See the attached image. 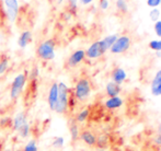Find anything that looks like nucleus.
<instances>
[{
  "instance_id": "nucleus-5",
  "label": "nucleus",
  "mask_w": 161,
  "mask_h": 151,
  "mask_svg": "<svg viewBox=\"0 0 161 151\" xmlns=\"http://www.w3.org/2000/svg\"><path fill=\"white\" fill-rule=\"evenodd\" d=\"M131 46V38L129 35H121L117 37V40H115V43L112 45V47L110 48L111 54L114 55H121L124 54L130 48Z\"/></svg>"
},
{
  "instance_id": "nucleus-15",
  "label": "nucleus",
  "mask_w": 161,
  "mask_h": 151,
  "mask_svg": "<svg viewBox=\"0 0 161 151\" xmlns=\"http://www.w3.org/2000/svg\"><path fill=\"white\" fill-rule=\"evenodd\" d=\"M25 123H28V115H26V113H24V112H19V113L15 114L11 126H12V129L14 132H18V129Z\"/></svg>"
},
{
  "instance_id": "nucleus-25",
  "label": "nucleus",
  "mask_w": 161,
  "mask_h": 151,
  "mask_svg": "<svg viewBox=\"0 0 161 151\" xmlns=\"http://www.w3.org/2000/svg\"><path fill=\"white\" fill-rule=\"evenodd\" d=\"M148 47L153 51H161V38H159V40H151L148 43Z\"/></svg>"
},
{
  "instance_id": "nucleus-16",
  "label": "nucleus",
  "mask_w": 161,
  "mask_h": 151,
  "mask_svg": "<svg viewBox=\"0 0 161 151\" xmlns=\"http://www.w3.org/2000/svg\"><path fill=\"white\" fill-rule=\"evenodd\" d=\"M31 42H32V33L29 30L23 31L18 38V45L20 48H25Z\"/></svg>"
},
{
  "instance_id": "nucleus-17",
  "label": "nucleus",
  "mask_w": 161,
  "mask_h": 151,
  "mask_svg": "<svg viewBox=\"0 0 161 151\" xmlns=\"http://www.w3.org/2000/svg\"><path fill=\"white\" fill-rule=\"evenodd\" d=\"M69 132H70V138H71L72 141H77L79 139V136H80V128H79V125L75 118H71L69 121Z\"/></svg>"
},
{
  "instance_id": "nucleus-34",
  "label": "nucleus",
  "mask_w": 161,
  "mask_h": 151,
  "mask_svg": "<svg viewBox=\"0 0 161 151\" xmlns=\"http://www.w3.org/2000/svg\"><path fill=\"white\" fill-rule=\"evenodd\" d=\"M9 124L11 125V119L9 118V117L2 118L1 121H0V126H1V127H6V126H8Z\"/></svg>"
},
{
  "instance_id": "nucleus-36",
  "label": "nucleus",
  "mask_w": 161,
  "mask_h": 151,
  "mask_svg": "<svg viewBox=\"0 0 161 151\" xmlns=\"http://www.w3.org/2000/svg\"><path fill=\"white\" fill-rule=\"evenodd\" d=\"M79 2L81 4H83V6H89V4H91L93 2V0H79Z\"/></svg>"
},
{
  "instance_id": "nucleus-33",
  "label": "nucleus",
  "mask_w": 161,
  "mask_h": 151,
  "mask_svg": "<svg viewBox=\"0 0 161 151\" xmlns=\"http://www.w3.org/2000/svg\"><path fill=\"white\" fill-rule=\"evenodd\" d=\"M72 15L74 14H72L69 10H67V11H65V12L62 13V18H63V20H65V21H69V20H71Z\"/></svg>"
},
{
  "instance_id": "nucleus-13",
  "label": "nucleus",
  "mask_w": 161,
  "mask_h": 151,
  "mask_svg": "<svg viewBox=\"0 0 161 151\" xmlns=\"http://www.w3.org/2000/svg\"><path fill=\"white\" fill-rule=\"evenodd\" d=\"M79 139H81V141L87 146H89V147H94L97 143V136L89 129L81 130Z\"/></svg>"
},
{
  "instance_id": "nucleus-39",
  "label": "nucleus",
  "mask_w": 161,
  "mask_h": 151,
  "mask_svg": "<svg viewBox=\"0 0 161 151\" xmlns=\"http://www.w3.org/2000/svg\"><path fill=\"white\" fill-rule=\"evenodd\" d=\"M2 151H13L12 149H4V150H2Z\"/></svg>"
},
{
  "instance_id": "nucleus-8",
  "label": "nucleus",
  "mask_w": 161,
  "mask_h": 151,
  "mask_svg": "<svg viewBox=\"0 0 161 151\" xmlns=\"http://www.w3.org/2000/svg\"><path fill=\"white\" fill-rule=\"evenodd\" d=\"M7 10V17L10 22H14L19 14V2L18 0H3Z\"/></svg>"
},
{
  "instance_id": "nucleus-6",
  "label": "nucleus",
  "mask_w": 161,
  "mask_h": 151,
  "mask_svg": "<svg viewBox=\"0 0 161 151\" xmlns=\"http://www.w3.org/2000/svg\"><path fill=\"white\" fill-rule=\"evenodd\" d=\"M105 53L106 49L103 47L101 40H96L86 49V58H88V59H97V58H101Z\"/></svg>"
},
{
  "instance_id": "nucleus-4",
  "label": "nucleus",
  "mask_w": 161,
  "mask_h": 151,
  "mask_svg": "<svg viewBox=\"0 0 161 151\" xmlns=\"http://www.w3.org/2000/svg\"><path fill=\"white\" fill-rule=\"evenodd\" d=\"M26 80H28V77H26V73H19L13 79L10 88V99L12 101L18 100L19 96L22 94L24 87L26 84Z\"/></svg>"
},
{
  "instance_id": "nucleus-26",
  "label": "nucleus",
  "mask_w": 161,
  "mask_h": 151,
  "mask_svg": "<svg viewBox=\"0 0 161 151\" xmlns=\"http://www.w3.org/2000/svg\"><path fill=\"white\" fill-rule=\"evenodd\" d=\"M22 151H38V147H37V143H36L35 139H31V140L28 141L24 148L22 149Z\"/></svg>"
},
{
  "instance_id": "nucleus-22",
  "label": "nucleus",
  "mask_w": 161,
  "mask_h": 151,
  "mask_svg": "<svg viewBox=\"0 0 161 151\" xmlns=\"http://www.w3.org/2000/svg\"><path fill=\"white\" fill-rule=\"evenodd\" d=\"M9 68V57L3 55L0 57V76H3Z\"/></svg>"
},
{
  "instance_id": "nucleus-28",
  "label": "nucleus",
  "mask_w": 161,
  "mask_h": 151,
  "mask_svg": "<svg viewBox=\"0 0 161 151\" xmlns=\"http://www.w3.org/2000/svg\"><path fill=\"white\" fill-rule=\"evenodd\" d=\"M52 145H53V147L57 148V149H60V148H63V146L65 145V139L63 138V137H55Z\"/></svg>"
},
{
  "instance_id": "nucleus-31",
  "label": "nucleus",
  "mask_w": 161,
  "mask_h": 151,
  "mask_svg": "<svg viewBox=\"0 0 161 151\" xmlns=\"http://www.w3.org/2000/svg\"><path fill=\"white\" fill-rule=\"evenodd\" d=\"M161 4V0H147V6L153 8H158Z\"/></svg>"
},
{
  "instance_id": "nucleus-14",
  "label": "nucleus",
  "mask_w": 161,
  "mask_h": 151,
  "mask_svg": "<svg viewBox=\"0 0 161 151\" xmlns=\"http://www.w3.org/2000/svg\"><path fill=\"white\" fill-rule=\"evenodd\" d=\"M122 92V87L117 83L113 82L112 80L108 81L105 85V93L108 98H114V96H119Z\"/></svg>"
},
{
  "instance_id": "nucleus-29",
  "label": "nucleus",
  "mask_w": 161,
  "mask_h": 151,
  "mask_svg": "<svg viewBox=\"0 0 161 151\" xmlns=\"http://www.w3.org/2000/svg\"><path fill=\"white\" fill-rule=\"evenodd\" d=\"M153 31H155L156 35L161 38V20H158L157 22L153 23Z\"/></svg>"
},
{
  "instance_id": "nucleus-23",
  "label": "nucleus",
  "mask_w": 161,
  "mask_h": 151,
  "mask_svg": "<svg viewBox=\"0 0 161 151\" xmlns=\"http://www.w3.org/2000/svg\"><path fill=\"white\" fill-rule=\"evenodd\" d=\"M108 145V138L105 135H101L99 138H97V143L96 146L100 149H105Z\"/></svg>"
},
{
  "instance_id": "nucleus-1",
  "label": "nucleus",
  "mask_w": 161,
  "mask_h": 151,
  "mask_svg": "<svg viewBox=\"0 0 161 151\" xmlns=\"http://www.w3.org/2000/svg\"><path fill=\"white\" fill-rule=\"evenodd\" d=\"M91 92H92L91 82H90V80L88 78L82 77V78H79L78 81L76 82V84H75L72 95H74V98L78 102H85V101H87L90 98Z\"/></svg>"
},
{
  "instance_id": "nucleus-18",
  "label": "nucleus",
  "mask_w": 161,
  "mask_h": 151,
  "mask_svg": "<svg viewBox=\"0 0 161 151\" xmlns=\"http://www.w3.org/2000/svg\"><path fill=\"white\" fill-rule=\"evenodd\" d=\"M117 37H119V35L117 34H110V35H108V36H105L104 38H102V40H100L102 43V45H103V47L106 49V51H110V48L115 43V40H117Z\"/></svg>"
},
{
  "instance_id": "nucleus-12",
  "label": "nucleus",
  "mask_w": 161,
  "mask_h": 151,
  "mask_svg": "<svg viewBox=\"0 0 161 151\" xmlns=\"http://www.w3.org/2000/svg\"><path fill=\"white\" fill-rule=\"evenodd\" d=\"M124 104V100L121 96H114V98H108L104 101V107L108 111H115L117 109H121Z\"/></svg>"
},
{
  "instance_id": "nucleus-35",
  "label": "nucleus",
  "mask_w": 161,
  "mask_h": 151,
  "mask_svg": "<svg viewBox=\"0 0 161 151\" xmlns=\"http://www.w3.org/2000/svg\"><path fill=\"white\" fill-rule=\"evenodd\" d=\"M153 143H155L156 146L161 147V134H157L155 137H153Z\"/></svg>"
},
{
  "instance_id": "nucleus-24",
  "label": "nucleus",
  "mask_w": 161,
  "mask_h": 151,
  "mask_svg": "<svg viewBox=\"0 0 161 151\" xmlns=\"http://www.w3.org/2000/svg\"><path fill=\"white\" fill-rule=\"evenodd\" d=\"M160 17H161V12L158 8H153L149 11V19H150L153 23L157 22L158 20H160Z\"/></svg>"
},
{
  "instance_id": "nucleus-32",
  "label": "nucleus",
  "mask_w": 161,
  "mask_h": 151,
  "mask_svg": "<svg viewBox=\"0 0 161 151\" xmlns=\"http://www.w3.org/2000/svg\"><path fill=\"white\" fill-rule=\"evenodd\" d=\"M38 75H40V69H38L37 66H35L32 69V71H31V76H30L31 80H36V79H37V77H38Z\"/></svg>"
},
{
  "instance_id": "nucleus-10",
  "label": "nucleus",
  "mask_w": 161,
  "mask_h": 151,
  "mask_svg": "<svg viewBox=\"0 0 161 151\" xmlns=\"http://www.w3.org/2000/svg\"><path fill=\"white\" fill-rule=\"evenodd\" d=\"M150 92L153 96H161V69L157 71L150 82Z\"/></svg>"
},
{
  "instance_id": "nucleus-3",
  "label": "nucleus",
  "mask_w": 161,
  "mask_h": 151,
  "mask_svg": "<svg viewBox=\"0 0 161 151\" xmlns=\"http://www.w3.org/2000/svg\"><path fill=\"white\" fill-rule=\"evenodd\" d=\"M55 47L56 42L54 38H48V40H43L40 43L36 49V55L40 59L44 62H51L55 58Z\"/></svg>"
},
{
  "instance_id": "nucleus-27",
  "label": "nucleus",
  "mask_w": 161,
  "mask_h": 151,
  "mask_svg": "<svg viewBox=\"0 0 161 151\" xmlns=\"http://www.w3.org/2000/svg\"><path fill=\"white\" fill-rule=\"evenodd\" d=\"M78 2L79 0H68V10L72 14H76L77 9H78Z\"/></svg>"
},
{
  "instance_id": "nucleus-38",
  "label": "nucleus",
  "mask_w": 161,
  "mask_h": 151,
  "mask_svg": "<svg viewBox=\"0 0 161 151\" xmlns=\"http://www.w3.org/2000/svg\"><path fill=\"white\" fill-rule=\"evenodd\" d=\"M63 1H64V0H57V2H58V3H63Z\"/></svg>"
},
{
  "instance_id": "nucleus-20",
  "label": "nucleus",
  "mask_w": 161,
  "mask_h": 151,
  "mask_svg": "<svg viewBox=\"0 0 161 151\" xmlns=\"http://www.w3.org/2000/svg\"><path fill=\"white\" fill-rule=\"evenodd\" d=\"M30 134H31V126H30V124H29V121L28 123H25L24 125H22L21 127L18 129V135H19L21 138H28L29 136H30Z\"/></svg>"
},
{
  "instance_id": "nucleus-2",
  "label": "nucleus",
  "mask_w": 161,
  "mask_h": 151,
  "mask_svg": "<svg viewBox=\"0 0 161 151\" xmlns=\"http://www.w3.org/2000/svg\"><path fill=\"white\" fill-rule=\"evenodd\" d=\"M70 89L65 82H58V101L55 111L57 114H66L69 110Z\"/></svg>"
},
{
  "instance_id": "nucleus-9",
  "label": "nucleus",
  "mask_w": 161,
  "mask_h": 151,
  "mask_svg": "<svg viewBox=\"0 0 161 151\" xmlns=\"http://www.w3.org/2000/svg\"><path fill=\"white\" fill-rule=\"evenodd\" d=\"M57 101H58V82H53L48 90V95H47V104H48L51 111H55Z\"/></svg>"
},
{
  "instance_id": "nucleus-30",
  "label": "nucleus",
  "mask_w": 161,
  "mask_h": 151,
  "mask_svg": "<svg viewBox=\"0 0 161 151\" xmlns=\"http://www.w3.org/2000/svg\"><path fill=\"white\" fill-rule=\"evenodd\" d=\"M99 7L103 11L108 10V7H110V1L108 0H99Z\"/></svg>"
},
{
  "instance_id": "nucleus-19",
  "label": "nucleus",
  "mask_w": 161,
  "mask_h": 151,
  "mask_svg": "<svg viewBox=\"0 0 161 151\" xmlns=\"http://www.w3.org/2000/svg\"><path fill=\"white\" fill-rule=\"evenodd\" d=\"M89 116H90V110L89 109H83V110H81V111L79 112L76 116H75V121H76L78 124H82V123H85V121H88Z\"/></svg>"
},
{
  "instance_id": "nucleus-21",
  "label": "nucleus",
  "mask_w": 161,
  "mask_h": 151,
  "mask_svg": "<svg viewBox=\"0 0 161 151\" xmlns=\"http://www.w3.org/2000/svg\"><path fill=\"white\" fill-rule=\"evenodd\" d=\"M115 7L119 13L126 14L128 12V2L127 0H116L115 1Z\"/></svg>"
},
{
  "instance_id": "nucleus-7",
  "label": "nucleus",
  "mask_w": 161,
  "mask_h": 151,
  "mask_svg": "<svg viewBox=\"0 0 161 151\" xmlns=\"http://www.w3.org/2000/svg\"><path fill=\"white\" fill-rule=\"evenodd\" d=\"M86 59V51L85 49H77L71 55L68 57L66 62V67L67 68H76L77 66L81 64Z\"/></svg>"
},
{
  "instance_id": "nucleus-11",
  "label": "nucleus",
  "mask_w": 161,
  "mask_h": 151,
  "mask_svg": "<svg viewBox=\"0 0 161 151\" xmlns=\"http://www.w3.org/2000/svg\"><path fill=\"white\" fill-rule=\"evenodd\" d=\"M111 78H112L113 82L122 85L127 79V73L122 67H115L112 70V73H111Z\"/></svg>"
},
{
  "instance_id": "nucleus-37",
  "label": "nucleus",
  "mask_w": 161,
  "mask_h": 151,
  "mask_svg": "<svg viewBox=\"0 0 161 151\" xmlns=\"http://www.w3.org/2000/svg\"><path fill=\"white\" fill-rule=\"evenodd\" d=\"M157 134H161V123L158 125V127H157Z\"/></svg>"
}]
</instances>
